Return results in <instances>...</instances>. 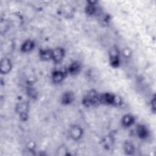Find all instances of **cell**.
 Segmentation results:
<instances>
[{
    "mask_svg": "<svg viewBox=\"0 0 156 156\" xmlns=\"http://www.w3.org/2000/svg\"><path fill=\"white\" fill-rule=\"evenodd\" d=\"M99 96H99L96 92L92 91L91 92H89L84 99V103L87 106L95 105L98 102H100Z\"/></svg>",
    "mask_w": 156,
    "mask_h": 156,
    "instance_id": "cell-1",
    "label": "cell"
},
{
    "mask_svg": "<svg viewBox=\"0 0 156 156\" xmlns=\"http://www.w3.org/2000/svg\"><path fill=\"white\" fill-rule=\"evenodd\" d=\"M29 109V105L27 102H21L17 106V111L19 113L21 118H27V114Z\"/></svg>",
    "mask_w": 156,
    "mask_h": 156,
    "instance_id": "cell-2",
    "label": "cell"
},
{
    "mask_svg": "<svg viewBox=\"0 0 156 156\" xmlns=\"http://www.w3.org/2000/svg\"><path fill=\"white\" fill-rule=\"evenodd\" d=\"M64 57V50L60 48H57L52 51V59L56 62H60Z\"/></svg>",
    "mask_w": 156,
    "mask_h": 156,
    "instance_id": "cell-3",
    "label": "cell"
},
{
    "mask_svg": "<svg viewBox=\"0 0 156 156\" xmlns=\"http://www.w3.org/2000/svg\"><path fill=\"white\" fill-rule=\"evenodd\" d=\"M70 134L71 137L73 139L77 140H79L82 137L83 131H82V129L79 126H74L71 128L70 131Z\"/></svg>",
    "mask_w": 156,
    "mask_h": 156,
    "instance_id": "cell-4",
    "label": "cell"
},
{
    "mask_svg": "<svg viewBox=\"0 0 156 156\" xmlns=\"http://www.w3.org/2000/svg\"><path fill=\"white\" fill-rule=\"evenodd\" d=\"M110 60L113 67L118 66L119 63V56L116 49H112L110 52Z\"/></svg>",
    "mask_w": 156,
    "mask_h": 156,
    "instance_id": "cell-5",
    "label": "cell"
},
{
    "mask_svg": "<svg viewBox=\"0 0 156 156\" xmlns=\"http://www.w3.org/2000/svg\"><path fill=\"white\" fill-rule=\"evenodd\" d=\"M12 68L10 60L8 59H4L1 62V72L3 74L8 73Z\"/></svg>",
    "mask_w": 156,
    "mask_h": 156,
    "instance_id": "cell-6",
    "label": "cell"
},
{
    "mask_svg": "<svg viewBox=\"0 0 156 156\" xmlns=\"http://www.w3.org/2000/svg\"><path fill=\"white\" fill-rule=\"evenodd\" d=\"M137 133L139 137L141 138H146L148 135L147 129L144 126H139L137 129Z\"/></svg>",
    "mask_w": 156,
    "mask_h": 156,
    "instance_id": "cell-7",
    "label": "cell"
},
{
    "mask_svg": "<svg viewBox=\"0 0 156 156\" xmlns=\"http://www.w3.org/2000/svg\"><path fill=\"white\" fill-rule=\"evenodd\" d=\"M64 78V74L60 71H56L53 74V81L56 83H59Z\"/></svg>",
    "mask_w": 156,
    "mask_h": 156,
    "instance_id": "cell-8",
    "label": "cell"
},
{
    "mask_svg": "<svg viewBox=\"0 0 156 156\" xmlns=\"http://www.w3.org/2000/svg\"><path fill=\"white\" fill-rule=\"evenodd\" d=\"M74 99V95L71 92H67L63 95L62 97V102L64 104H70Z\"/></svg>",
    "mask_w": 156,
    "mask_h": 156,
    "instance_id": "cell-9",
    "label": "cell"
},
{
    "mask_svg": "<svg viewBox=\"0 0 156 156\" xmlns=\"http://www.w3.org/2000/svg\"><path fill=\"white\" fill-rule=\"evenodd\" d=\"M134 117L129 115H126L124 116L122 119V123L123 125L127 127L132 124V123H134Z\"/></svg>",
    "mask_w": 156,
    "mask_h": 156,
    "instance_id": "cell-10",
    "label": "cell"
},
{
    "mask_svg": "<svg viewBox=\"0 0 156 156\" xmlns=\"http://www.w3.org/2000/svg\"><path fill=\"white\" fill-rule=\"evenodd\" d=\"M34 46V43H33V42L31 40H28L23 43L21 47V49L24 52H28L32 50Z\"/></svg>",
    "mask_w": 156,
    "mask_h": 156,
    "instance_id": "cell-11",
    "label": "cell"
},
{
    "mask_svg": "<svg viewBox=\"0 0 156 156\" xmlns=\"http://www.w3.org/2000/svg\"><path fill=\"white\" fill-rule=\"evenodd\" d=\"M124 149L127 154H132L134 152V146L131 142L127 141L124 145Z\"/></svg>",
    "mask_w": 156,
    "mask_h": 156,
    "instance_id": "cell-12",
    "label": "cell"
},
{
    "mask_svg": "<svg viewBox=\"0 0 156 156\" xmlns=\"http://www.w3.org/2000/svg\"><path fill=\"white\" fill-rule=\"evenodd\" d=\"M40 57L44 60H48L52 59V51L44 50L40 52Z\"/></svg>",
    "mask_w": 156,
    "mask_h": 156,
    "instance_id": "cell-13",
    "label": "cell"
},
{
    "mask_svg": "<svg viewBox=\"0 0 156 156\" xmlns=\"http://www.w3.org/2000/svg\"><path fill=\"white\" fill-rule=\"evenodd\" d=\"M80 69L79 64L78 63H73L71 65L69 68V72L71 74H74L79 71Z\"/></svg>",
    "mask_w": 156,
    "mask_h": 156,
    "instance_id": "cell-14",
    "label": "cell"
},
{
    "mask_svg": "<svg viewBox=\"0 0 156 156\" xmlns=\"http://www.w3.org/2000/svg\"><path fill=\"white\" fill-rule=\"evenodd\" d=\"M57 155H68V151L67 149V148L64 146H60L57 151Z\"/></svg>",
    "mask_w": 156,
    "mask_h": 156,
    "instance_id": "cell-15",
    "label": "cell"
},
{
    "mask_svg": "<svg viewBox=\"0 0 156 156\" xmlns=\"http://www.w3.org/2000/svg\"><path fill=\"white\" fill-rule=\"evenodd\" d=\"M96 10V9L94 6V5H92V4H90L87 7V13L88 14L90 15H92V14H93L94 12H95Z\"/></svg>",
    "mask_w": 156,
    "mask_h": 156,
    "instance_id": "cell-16",
    "label": "cell"
},
{
    "mask_svg": "<svg viewBox=\"0 0 156 156\" xmlns=\"http://www.w3.org/2000/svg\"><path fill=\"white\" fill-rule=\"evenodd\" d=\"M155 98H154L152 101H151V106H152V108L153 109V110L154 111L155 109Z\"/></svg>",
    "mask_w": 156,
    "mask_h": 156,
    "instance_id": "cell-17",
    "label": "cell"
}]
</instances>
